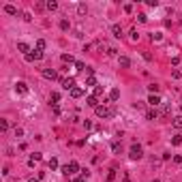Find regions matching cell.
<instances>
[{
  "instance_id": "6da1fadb",
  "label": "cell",
  "mask_w": 182,
  "mask_h": 182,
  "mask_svg": "<svg viewBox=\"0 0 182 182\" xmlns=\"http://www.w3.org/2000/svg\"><path fill=\"white\" fill-rule=\"evenodd\" d=\"M94 114L99 116V118H114L116 116V107H105V105H99L94 109Z\"/></svg>"
},
{
  "instance_id": "7a4b0ae2",
  "label": "cell",
  "mask_w": 182,
  "mask_h": 182,
  "mask_svg": "<svg viewBox=\"0 0 182 182\" xmlns=\"http://www.w3.org/2000/svg\"><path fill=\"white\" fill-rule=\"evenodd\" d=\"M141 156H144V148H141L139 144H133L131 150H129V159H131V161H139Z\"/></svg>"
},
{
  "instance_id": "3957f363",
  "label": "cell",
  "mask_w": 182,
  "mask_h": 182,
  "mask_svg": "<svg viewBox=\"0 0 182 182\" xmlns=\"http://www.w3.org/2000/svg\"><path fill=\"white\" fill-rule=\"evenodd\" d=\"M60 172H62L64 176H75L77 172H79V163H77V161H71L69 165H64V167H60Z\"/></svg>"
},
{
  "instance_id": "277c9868",
  "label": "cell",
  "mask_w": 182,
  "mask_h": 182,
  "mask_svg": "<svg viewBox=\"0 0 182 182\" xmlns=\"http://www.w3.org/2000/svg\"><path fill=\"white\" fill-rule=\"evenodd\" d=\"M41 58H43V52H41V49H32L28 56H26L28 62H34V60H41Z\"/></svg>"
},
{
  "instance_id": "5b68a950",
  "label": "cell",
  "mask_w": 182,
  "mask_h": 182,
  "mask_svg": "<svg viewBox=\"0 0 182 182\" xmlns=\"http://www.w3.org/2000/svg\"><path fill=\"white\" fill-rule=\"evenodd\" d=\"M41 75L45 77V79H58V73L54 69H41Z\"/></svg>"
},
{
  "instance_id": "8992f818",
  "label": "cell",
  "mask_w": 182,
  "mask_h": 182,
  "mask_svg": "<svg viewBox=\"0 0 182 182\" xmlns=\"http://www.w3.org/2000/svg\"><path fill=\"white\" fill-rule=\"evenodd\" d=\"M146 103H150V105H152L154 109H156V105H161V97H159V94H150Z\"/></svg>"
},
{
  "instance_id": "52a82bcc",
  "label": "cell",
  "mask_w": 182,
  "mask_h": 182,
  "mask_svg": "<svg viewBox=\"0 0 182 182\" xmlns=\"http://www.w3.org/2000/svg\"><path fill=\"white\" fill-rule=\"evenodd\" d=\"M62 88H64V90H73V88H75V79H73V77L62 79Z\"/></svg>"
},
{
  "instance_id": "ba28073f",
  "label": "cell",
  "mask_w": 182,
  "mask_h": 182,
  "mask_svg": "<svg viewBox=\"0 0 182 182\" xmlns=\"http://www.w3.org/2000/svg\"><path fill=\"white\" fill-rule=\"evenodd\" d=\"M15 90H17L19 94H28V84H24V81H17V84H15Z\"/></svg>"
},
{
  "instance_id": "9c48e42d",
  "label": "cell",
  "mask_w": 182,
  "mask_h": 182,
  "mask_svg": "<svg viewBox=\"0 0 182 182\" xmlns=\"http://www.w3.org/2000/svg\"><path fill=\"white\" fill-rule=\"evenodd\" d=\"M86 105H88V107H94V109H97V107H99V99H97L94 94H92V97H86Z\"/></svg>"
},
{
  "instance_id": "30bf717a",
  "label": "cell",
  "mask_w": 182,
  "mask_h": 182,
  "mask_svg": "<svg viewBox=\"0 0 182 182\" xmlns=\"http://www.w3.org/2000/svg\"><path fill=\"white\" fill-rule=\"evenodd\" d=\"M159 118V112H156V109H148V112H146V120H156Z\"/></svg>"
},
{
  "instance_id": "8fae6325",
  "label": "cell",
  "mask_w": 182,
  "mask_h": 182,
  "mask_svg": "<svg viewBox=\"0 0 182 182\" xmlns=\"http://www.w3.org/2000/svg\"><path fill=\"white\" fill-rule=\"evenodd\" d=\"M17 49L21 54H24V56H28L30 54V47H28V43H17Z\"/></svg>"
},
{
  "instance_id": "7c38bea8",
  "label": "cell",
  "mask_w": 182,
  "mask_h": 182,
  "mask_svg": "<svg viewBox=\"0 0 182 182\" xmlns=\"http://www.w3.org/2000/svg\"><path fill=\"white\" fill-rule=\"evenodd\" d=\"M112 32H114V37H116V39H122V28H120L118 24H114V26H112Z\"/></svg>"
},
{
  "instance_id": "4fadbf2b",
  "label": "cell",
  "mask_w": 182,
  "mask_h": 182,
  "mask_svg": "<svg viewBox=\"0 0 182 182\" xmlns=\"http://www.w3.org/2000/svg\"><path fill=\"white\" fill-rule=\"evenodd\" d=\"M71 97H73V99H79V97H84V90H81V88H73V90H71Z\"/></svg>"
},
{
  "instance_id": "5bb4252c",
  "label": "cell",
  "mask_w": 182,
  "mask_h": 182,
  "mask_svg": "<svg viewBox=\"0 0 182 182\" xmlns=\"http://www.w3.org/2000/svg\"><path fill=\"white\" fill-rule=\"evenodd\" d=\"M4 13H9V15H17V9H15L13 4H4Z\"/></svg>"
},
{
  "instance_id": "9a60e30c",
  "label": "cell",
  "mask_w": 182,
  "mask_h": 182,
  "mask_svg": "<svg viewBox=\"0 0 182 182\" xmlns=\"http://www.w3.org/2000/svg\"><path fill=\"white\" fill-rule=\"evenodd\" d=\"M118 99H120V90H118V88H114V90L109 92V101H118Z\"/></svg>"
},
{
  "instance_id": "2e32d148",
  "label": "cell",
  "mask_w": 182,
  "mask_h": 182,
  "mask_svg": "<svg viewBox=\"0 0 182 182\" xmlns=\"http://www.w3.org/2000/svg\"><path fill=\"white\" fill-rule=\"evenodd\" d=\"M45 9L56 11V9H58V2H56V0H47V2H45Z\"/></svg>"
},
{
  "instance_id": "e0dca14e",
  "label": "cell",
  "mask_w": 182,
  "mask_h": 182,
  "mask_svg": "<svg viewBox=\"0 0 182 182\" xmlns=\"http://www.w3.org/2000/svg\"><path fill=\"white\" fill-rule=\"evenodd\" d=\"M172 124H174V129H182V116H176L172 120Z\"/></svg>"
},
{
  "instance_id": "ac0fdd59",
  "label": "cell",
  "mask_w": 182,
  "mask_h": 182,
  "mask_svg": "<svg viewBox=\"0 0 182 182\" xmlns=\"http://www.w3.org/2000/svg\"><path fill=\"white\" fill-rule=\"evenodd\" d=\"M118 62H120V67H131V60L126 58V56H120V58H118Z\"/></svg>"
},
{
  "instance_id": "d6986e66",
  "label": "cell",
  "mask_w": 182,
  "mask_h": 182,
  "mask_svg": "<svg viewBox=\"0 0 182 182\" xmlns=\"http://www.w3.org/2000/svg\"><path fill=\"white\" fill-rule=\"evenodd\" d=\"M47 167H49V169H58V167H60V165H58V159L52 156V159H49V163H47Z\"/></svg>"
},
{
  "instance_id": "ffe728a7",
  "label": "cell",
  "mask_w": 182,
  "mask_h": 182,
  "mask_svg": "<svg viewBox=\"0 0 182 182\" xmlns=\"http://www.w3.org/2000/svg\"><path fill=\"white\" fill-rule=\"evenodd\" d=\"M49 101H54V105H58V101H60V92H52V94H49Z\"/></svg>"
},
{
  "instance_id": "44dd1931",
  "label": "cell",
  "mask_w": 182,
  "mask_h": 182,
  "mask_svg": "<svg viewBox=\"0 0 182 182\" xmlns=\"http://www.w3.org/2000/svg\"><path fill=\"white\" fill-rule=\"evenodd\" d=\"M62 62H64V64H67V62L71 64V62H75V58L71 56V54H62Z\"/></svg>"
},
{
  "instance_id": "7402d4cb",
  "label": "cell",
  "mask_w": 182,
  "mask_h": 182,
  "mask_svg": "<svg viewBox=\"0 0 182 182\" xmlns=\"http://www.w3.org/2000/svg\"><path fill=\"white\" fill-rule=\"evenodd\" d=\"M172 144L174 146H182V135H174L172 137Z\"/></svg>"
},
{
  "instance_id": "603a6c76",
  "label": "cell",
  "mask_w": 182,
  "mask_h": 182,
  "mask_svg": "<svg viewBox=\"0 0 182 182\" xmlns=\"http://www.w3.org/2000/svg\"><path fill=\"white\" fill-rule=\"evenodd\" d=\"M69 28H71L69 19H60V30H69Z\"/></svg>"
},
{
  "instance_id": "cb8c5ba5",
  "label": "cell",
  "mask_w": 182,
  "mask_h": 182,
  "mask_svg": "<svg viewBox=\"0 0 182 182\" xmlns=\"http://www.w3.org/2000/svg\"><path fill=\"white\" fill-rule=\"evenodd\" d=\"M77 13H79V15H86V13H88V7H86V4H77Z\"/></svg>"
},
{
  "instance_id": "d4e9b609",
  "label": "cell",
  "mask_w": 182,
  "mask_h": 182,
  "mask_svg": "<svg viewBox=\"0 0 182 182\" xmlns=\"http://www.w3.org/2000/svg\"><path fill=\"white\" fill-rule=\"evenodd\" d=\"M86 86H94V88H97V77H94V75H90V77L86 79Z\"/></svg>"
},
{
  "instance_id": "484cf974",
  "label": "cell",
  "mask_w": 182,
  "mask_h": 182,
  "mask_svg": "<svg viewBox=\"0 0 182 182\" xmlns=\"http://www.w3.org/2000/svg\"><path fill=\"white\" fill-rule=\"evenodd\" d=\"M0 129H2V131H9V120H7V118L0 120Z\"/></svg>"
},
{
  "instance_id": "4316f807",
  "label": "cell",
  "mask_w": 182,
  "mask_h": 182,
  "mask_svg": "<svg viewBox=\"0 0 182 182\" xmlns=\"http://www.w3.org/2000/svg\"><path fill=\"white\" fill-rule=\"evenodd\" d=\"M148 90H150V94H156V92H159V86H156V84H150V86H148Z\"/></svg>"
},
{
  "instance_id": "83f0119b",
  "label": "cell",
  "mask_w": 182,
  "mask_h": 182,
  "mask_svg": "<svg viewBox=\"0 0 182 182\" xmlns=\"http://www.w3.org/2000/svg\"><path fill=\"white\" fill-rule=\"evenodd\" d=\"M112 150H114L116 154H118L120 150H122V146H120V144H118V141H114V144H112Z\"/></svg>"
},
{
  "instance_id": "f1b7e54d",
  "label": "cell",
  "mask_w": 182,
  "mask_h": 182,
  "mask_svg": "<svg viewBox=\"0 0 182 182\" xmlns=\"http://www.w3.org/2000/svg\"><path fill=\"white\" fill-rule=\"evenodd\" d=\"M37 49H41V52L45 49V41H43V39H39V41H37Z\"/></svg>"
},
{
  "instance_id": "f546056e",
  "label": "cell",
  "mask_w": 182,
  "mask_h": 182,
  "mask_svg": "<svg viewBox=\"0 0 182 182\" xmlns=\"http://www.w3.org/2000/svg\"><path fill=\"white\" fill-rule=\"evenodd\" d=\"M75 69H77V71H84V69H88V67H86L84 62H79V60H77V62H75Z\"/></svg>"
},
{
  "instance_id": "4dcf8cb0",
  "label": "cell",
  "mask_w": 182,
  "mask_h": 182,
  "mask_svg": "<svg viewBox=\"0 0 182 182\" xmlns=\"http://www.w3.org/2000/svg\"><path fill=\"white\" fill-rule=\"evenodd\" d=\"M107 180L112 182V180H116V169H109V174H107Z\"/></svg>"
},
{
  "instance_id": "1f68e13d",
  "label": "cell",
  "mask_w": 182,
  "mask_h": 182,
  "mask_svg": "<svg viewBox=\"0 0 182 182\" xmlns=\"http://www.w3.org/2000/svg\"><path fill=\"white\" fill-rule=\"evenodd\" d=\"M150 39H152V41H161V39H163V34H161V32H154V34H152Z\"/></svg>"
},
{
  "instance_id": "d6a6232c",
  "label": "cell",
  "mask_w": 182,
  "mask_h": 182,
  "mask_svg": "<svg viewBox=\"0 0 182 182\" xmlns=\"http://www.w3.org/2000/svg\"><path fill=\"white\" fill-rule=\"evenodd\" d=\"M137 19L144 24V21H148V15H146V13H139V15H137Z\"/></svg>"
},
{
  "instance_id": "836d02e7",
  "label": "cell",
  "mask_w": 182,
  "mask_h": 182,
  "mask_svg": "<svg viewBox=\"0 0 182 182\" xmlns=\"http://www.w3.org/2000/svg\"><path fill=\"white\" fill-rule=\"evenodd\" d=\"M137 39H139V34H137V30L133 28V30H131V41H137Z\"/></svg>"
},
{
  "instance_id": "e575fe53",
  "label": "cell",
  "mask_w": 182,
  "mask_h": 182,
  "mask_svg": "<svg viewBox=\"0 0 182 182\" xmlns=\"http://www.w3.org/2000/svg\"><path fill=\"white\" fill-rule=\"evenodd\" d=\"M101 94H103V88H101V86H97V88H94V97L99 99V97H101Z\"/></svg>"
},
{
  "instance_id": "d590c367",
  "label": "cell",
  "mask_w": 182,
  "mask_h": 182,
  "mask_svg": "<svg viewBox=\"0 0 182 182\" xmlns=\"http://www.w3.org/2000/svg\"><path fill=\"white\" fill-rule=\"evenodd\" d=\"M174 163H178V165H182V156H180V154H176V156H174Z\"/></svg>"
},
{
  "instance_id": "8d00e7d4",
  "label": "cell",
  "mask_w": 182,
  "mask_h": 182,
  "mask_svg": "<svg viewBox=\"0 0 182 182\" xmlns=\"http://www.w3.org/2000/svg\"><path fill=\"white\" fill-rule=\"evenodd\" d=\"M30 159H34V161H41V152H34V154H32Z\"/></svg>"
},
{
  "instance_id": "74e56055",
  "label": "cell",
  "mask_w": 182,
  "mask_h": 182,
  "mask_svg": "<svg viewBox=\"0 0 182 182\" xmlns=\"http://www.w3.org/2000/svg\"><path fill=\"white\" fill-rule=\"evenodd\" d=\"M135 109H144V101H137L135 103Z\"/></svg>"
},
{
  "instance_id": "f35d334b",
  "label": "cell",
  "mask_w": 182,
  "mask_h": 182,
  "mask_svg": "<svg viewBox=\"0 0 182 182\" xmlns=\"http://www.w3.org/2000/svg\"><path fill=\"white\" fill-rule=\"evenodd\" d=\"M73 182H86V178L81 176V178H73Z\"/></svg>"
},
{
  "instance_id": "ab89813d",
  "label": "cell",
  "mask_w": 182,
  "mask_h": 182,
  "mask_svg": "<svg viewBox=\"0 0 182 182\" xmlns=\"http://www.w3.org/2000/svg\"><path fill=\"white\" fill-rule=\"evenodd\" d=\"M28 182H39V180H37V178H30V180H28Z\"/></svg>"
},
{
  "instance_id": "60d3db41",
  "label": "cell",
  "mask_w": 182,
  "mask_h": 182,
  "mask_svg": "<svg viewBox=\"0 0 182 182\" xmlns=\"http://www.w3.org/2000/svg\"><path fill=\"white\" fill-rule=\"evenodd\" d=\"M152 182H159V180H152Z\"/></svg>"
}]
</instances>
